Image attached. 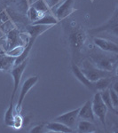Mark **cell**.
<instances>
[{
  "label": "cell",
  "mask_w": 118,
  "mask_h": 133,
  "mask_svg": "<svg viewBox=\"0 0 118 133\" xmlns=\"http://www.w3.org/2000/svg\"><path fill=\"white\" fill-rule=\"evenodd\" d=\"M51 26H47V25H34L31 24L27 27V31L28 34L29 35V42L27 43V44L24 46V51H23L22 54L20 57L16 58L15 62H14V65H18L21 62L25 61L26 59H28L29 52H30L33 44L35 43L36 39L38 37V36H40L41 34L44 33L48 29H50Z\"/></svg>",
  "instance_id": "1"
},
{
  "label": "cell",
  "mask_w": 118,
  "mask_h": 133,
  "mask_svg": "<svg viewBox=\"0 0 118 133\" xmlns=\"http://www.w3.org/2000/svg\"><path fill=\"white\" fill-rule=\"evenodd\" d=\"M86 40V35L80 27H74L68 34V43L72 51L73 58H77Z\"/></svg>",
  "instance_id": "2"
},
{
  "label": "cell",
  "mask_w": 118,
  "mask_h": 133,
  "mask_svg": "<svg viewBox=\"0 0 118 133\" xmlns=\"http://www.w3.org/2000/svg\"><path fill=\"white\" fill-rule=\"evenodd\" d=\"M82 68H79L81 72L84 75L88 80L91 82H96L99 79L103 78V77H109L111 76V73L106 70H102L98 68L91 63L90 61H84L83 62Z\"/></svg>",
  "instance_id": "3"
},
{
  "label": "cell",
  "mask_w": 118,
  "mask_h": 133,
  "mask_svg": "<svg viewBox=\"0 0 118 133\" xmlns=\"http://www.w3.org/2000/svg\"><path fill=\"white\" fill-rule=\"evenodd\" d=\"M91 105H93V111L94 115L100 119L101 123L104 125V128H106V118L107 114H108V108H107L106 104L103 102L100 91H96V93L94 94Z\"/></svg>",
  "instance_id": "4"
},
{
  "label": "cell",
  "mask_w": 118,
  "mask_h": 133,
  "mask_svg": "<svg viewBox=\"0 0 118 133\" xmlns=\"http://www.w3.org/2000/svg\"><path fill=\"white\" fill-rule=\"evenodd\" d=\"M90 61L100 69L113 72L114 66L116 63V59H111L106 55L97 53V54H93L90 57Z\"/></svg>",
  "instance_id": "5"
},
{
  "label": "cell",
  "mask_w": 118,
  "mask_h": 133,
  "mask_svg": "<svg viewBox=\"0 0 118 133\" xmlns=\"http://www.w3.org/2000/svg\"><path fill=\"white\" fill-rule=\"evenodd\" d=\"M27 65H28V59H26L25 61L21 62L20 64L15 65V68H14L10 70L11 75L14 77V90H12V97H11V101H10V103H12V104H14V102L15 94L17 91H18L21 77H22V75H23V73H24L25 68H27Z\"/></svg>",
  "instance_id": "6"
},
{
  "label": "cell",
  "mask_w": 118,
  "mask_h": 133,
  "mask_svg": "<svg viewBox=\"0 0 118 133\" xmlns=\"http://www.w3.org/2000/svg\"><path fill=\"white\" fill-rule=\"evenodd\" d=\"M37 81H38V76H32L24 81L22 86H21V90L20 96H19L18 102H17V105L15 107L16 113L21 114V108H22V104H23V101H24V98L26 97V95H27L28 92L30 91L32 88L35 86V84L37 83Z\"/></svg>",
  "instance_id": "7"
},
{
  "label": "cell",
  "mask_w": 118,
  "mask_h": 133,
  "mask_svg": "<svg viewBox=\"0 0 118 133\" xmlns=\"http://www.w3.org/2000/svg\"><path fill=\"white\" fill-rule=\"evenodd\" d=\"M79 109H80V108H76L71 111H68L67 113L62 114V115H59V116L55 117L54 119H53V121L59 122V123L65 124L68 127L73 129L76 124L77 118H78Z\"/></svg>",
  "instance_id": "8"
},
{
  "label": "cell",
  "mask_w": 118,
  "mask_h": 133,
  "mask_svg": "<svg viewBox=\"0 0 118 133\" xmlns=\"http://www.w3.org/2000/svg\"><path fill=\"white\" fill-rule=\"evenodd\" d=\"M75 1L76 0H64L62 2V4H61V5L57 8L56 12H55V17L58 21H60L64 20L68 15H70L73 12L76 11L74 8Z\"/></svg>",
  "instance_id": "9"
},
{
  "label": "cell",
  "mask_w": 118,
  "mask_h": 133,
  "mask_svg": "<svg viewBox=\"0 0 118 133\" xmlns=\"http://www.w3.org/2000/svg\"><path fill=\"white\" fill-rule=\"evenodd\" d=\"M117 10H115V14L112 18L110 19L108 21H107L105 24H103L101 27L96 28V29H91V33H100V32H103V31H108L111 32V33H114V35L115 36H117V28H118V24H117Z\"/></svg>",
  "instance_id": "10"
},
{
  "label": "cell",
  "mask_w": 118,
  "mask_h": 133,
  "mask_svg": "<svg viewBox=\"0 0 118 133\" xmlns=\"http://www.w3.org/2000/svg\"><path fill=\"white\" fill-rule=\"evenodd\" d=\"M7 35H6V45H5V49L6 51L10 50V49L14 48L17 45H23L22 40H21V33L19 32L18 29H14L12 30H10L9 32H7Z\"/></svg>",
  "instance_id": "11"
},
{
  "label": "cell",
  "mask_w": 118,
  "mask_h": 133,
  "mask_svg": "<svg viewBox=\"0 0 118 133\" xmlns=\"http://www.w3.org/2000/svg\"><path fill=\"white\" fill-rule=\"evenodd\" d=\"M93 43L96 46L99 47L100 50L104 51H109V52L116 53L118 52V46L117 44L110 40L105 39V38L101 37H94Z\"/></svg>",
  "instance_id": "12"
},
{
  "label": "cell",
  "mask_w": 118,
  "mask_h": 133,
  "mask_svg": "<svg viewBox=\"0 0 118 133\" xmlns=\"http://www.w3.org/2000/svg\"><path fill=\"white\" fill-rule=\"evenodd\" d=\"M78 117L81 118L82 120H87L90 122L95 121V115L93 111V105H91V100L88 99L86 102L84 103L83 107H81L79 109Z\"/></svg>",
  "instance_id": "13"
},
{
  "label": "cell",
  "mask_w": 118,
  "mask_h": 133,
  "mask_svg": "<svg viewBox=\"0 0 118 133\" xmlns=\"http://www.w3.org/2000/svg\"><path fill=\"white\" fill-rule=\"evenodd\" d=\"M14 29H15V25L8 14L7 11H2L0 12V29L5 34Z\"/></svg>",
  "instance_id": "14"
},
{
  "label": "cell",
  "mask_w": 118,
  "mask_h": 133,
  "mask_svg": "<svg viewBox=\"0 0 118 133\" xmlns=\"http://www.w3.org/2000/svg\"><path fill=\"white\" fill-rule=\"evenodd\" d=\"M72 72L75 75V76L78 79V81L81 83H83L85 87H87L89 90H91V91H95V82H91V81L88 80L86 77L84 76V75L81 72L80 68L78 66H76V64L72 65Z\"/></svg>",
  "instance_id": "15"
},
{
  "label": "cell",
  "mask_w": 118,
  "mask_h": 133,
  "mask_svg": "<svg viewBox=\"0 0 118 133\" xmlns=\"http://www.w3.org/2000/svg\"><path fill=\"white\" fill-rule=\"evenodd\" d=\"M44 129H45L46 130H49V131L60 132V133H70V132L74 131L73 129L68 127L65 124L59 123V122H56V121H53L49 123L44 124Z\"/></svg>",
  "instance_id": "16"
},
{
  "label": "cell",
  "mask_w": 118,
  "mask_h": 133,
  "mask_svg": "<svg viewBox=\"0 0 118 133\" xmlns=\"http://www.w3.org/2000/svg\"><path fill=\"white\" fill-rule=\"evenodd\" d=\"M14 62L15 58L8 56L5 52L0 53V70H11Z\"/></svg>",
  "instance_id": "17"
},
{
  "label": "cell",
  "mask_w": 118,
  "mask_h": 133,
  "mask_svg": "<svg viewBox=\"0 0 118 133\" xmlns=\"http://www.w3.org/2000/svg\"><path fill=\"white\" fill-rule=\"evenodd\" d=\"M77 130L79 132L83 133H93L97 132V128L94 125L93 122L87 121V120H82L77 124Z\"/></svg>",
  "instance_id": "18"
},
{
  "label": "cell",
  "mask_w": 118,
  "mask_h": 133,
  "mask_svg": "<svg viewBox=\"0 0 118 133\" xmlns=\"http://www.w3.org/2000/svg\"><path fill=\"white\" fill-rule=\"evenodd\" d=\"M113 79L111 76L109 77H103V78L99 79L95 82V91H101L104 90L108 89L112 84Z\"/></svg>",
  "instance_id": "19"
},
{
  "label": "cell",
  "mask_w": 118,
  "mask_h": 133,
  "mask_svg": "<svg viewBox=\"0 0 118 133\" xmlns=\"http://www.w3.org/2000/svg\"><path fill=\"white\" fill-rule=\"evenodd\" d=\"M59 22V21L57 20L56 17L51 15V14H45L43 18H41L40 20L35 21L32 24L34 25H47V26H53Z\"/></svg>",
  "instance_id": "20"
},
{
  "label": "cell",
  "mask_w": 118,
  "mask_h": 133,
  "mask_svg": "<svg viewBox=\"0 0 118 133\" xmlns=\"http://www.w3.org/2000/svg\"><path fill=\"white\" fill-rule=\"evenodd\" d=\"M27 14H28V18L29 19V21H32V23L35 22V21L40 20L41 18H43L45 14H43V12H39L36 9L33 7V6H29V8L27 11Z\"/></svg>",
  "instance_id": "21"
},
{
  "label": "cell",
  "mask_w": 118,
  "mask_h": 133,
  "mask_svg": "<svg viewBox=\"0 0 118 133\" xmlns=\"http://www.w3.org/2000/svg\"><path fill=\"white\" fill-rule=\"evenodd\" d=\"M100 96H101V98H102L103 102L106 104L108 109H110L112 112H114L115 114H117V110H115V109L114 108V107L112 105V102H111V98H110V95H109L108 88V89H106V90H104V91H100Z\"/></svg>",
  "instance_id": "22"
},
{
  "label": "cell",
  "mask_w": 118,
  "mask_h": 133,
  "mask_svg": "<svg viewBox=\"0 0 118 133\" xmlns=\"http://www.w3.org/2000/svg\"><path fill=\"white\" fill-rule=\"evenodd\" d=\"M14 104L10 103L7 110L5 114V124L8 127H12V122H14Z\"/></svg>",
  "instance_id": "23"
},
{
  "label": "cell",
  "mask_w": 118,
  "mask_h": 133,
  "mask_svg": "<svg viewBox=\"0 0 118 133\" xmlns=\"http://www.w3.org/2000/svg\"><path fill=\"white\" fill-rule=\"evenodd\" d=\"M31 6H33L35 9H36L37 11H39V12H41L44 14H47L50 12V8L48 7V5H47V4L45 3L44 0H36L31 5Z\"/></svg>",
  "instance_id": "24"
},
{
  "label": "cell",
  "mask_w": 118,
  "mask_h": 133,
  "mask_svg": "<svg viewBox=\"0 0 118 133\" xmlns=\"http://www.w3.org/2000/svg\"><path fill=\"white\" fill-rule=\"evenodd\" d=\"M23 51H24V46L23 45H17L14 48L10 49L8 51H5V54H7L10 57H14V58H18L22 54Z\"/></svg>",
  "instance_id": "25"
},
{
  "label": "cell",
  "mask_w": 118,
  "mask_h": 133,
  "mask_svg": "<svg viewBox=\"0 0 118 133\" xmlns=\"http://www.w3.org/2000/svg\"><path fill=\"white\" fill-rule=\"evenodd\" d=\"M23 123H24V121H23V118L21 117V114H18V113L14 114L12 128L15 129V130H20V129L22 128Z\"/></svg>",
  "instance_id": "26"
},
{
  "label": "cell",
  "mask_w": 118,
  "mask_h": 133,
  "mask_svg": "<svg viewBox=\"0 0 118 133\" xmlns=\"http://www.w3.org/2000/svg\"><path fill=\"white\" fill-rule=\"evenodd\" d=\"M109 90V95H110V98H111V102H112V105L114 107V108L115 110H117V107H118V95L117 92L113 89L112 87L108 88Z\"/></svg>",
  "instance_id": "27"
},
{
  "label": "cell",
  "mask_w": 118,
  "mask_h": 133,
  "mask_svg": "<svg viewBox=\"0 0 118 133\" xmlns=\"http://www.w3.org/2000/svg\"><path fill=\"white\" fill-rule=\"evenodd\" d=\"M44 123H42L41 124H38V125H36L35 127H33L29 130L30 133H40L43 132V129H44Z\"/></svg>",
  "instance_id": "28"
},
{
  "label": "cell",
  "mask_w": 118,
  "mask_h": 133,
  "mask_svg": "<svg viewBox=\"0 0 118 133\" xmlns=\"http://www.w3.org/2000/svg\"><path fill=\"white\" fill-rule=\"evenodd\" d=\"M44 1H45V3L47 4L48 7L50 8V9H51L53 6L56 5L58 3H60L61 0H44Z\"/></svg>",
  "instance_id": "29"
},
{
  "label": "cell",
  "mask_w": 118,
  "mask_h": 133,
  "mask_svg": "<svg viewBox=\"0 0 118 133\" xmlns=\"http://www.w3.org/2000/svg\"><path fill=\"white\" fill-rule=\"evenodd\" d=\"M4 35H5V33H4V32L2 31L1 29H0V38H2V37H3Z\"/></svg>",
  "instance_id": "30"
},
{
  "label": "cell",
  "mask_w": 118,
  "mask_h": 133,
  "mask_svg": "<svg viewBox=\"0 0 118 133\" xmlns=\"http://www.w3.org/2000/svg\"><path fill=\"white\" fill-rule=\"evenodd\" d=\"M6 1H8V2H12V1H14V0H6Z\"/></svg>",
  "instance_id": "31"
}]
</instances>
